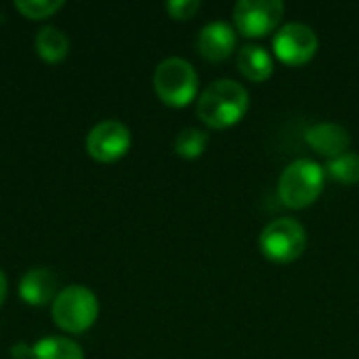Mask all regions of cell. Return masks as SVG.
Listing matches in <instances>:
<instances>
[{
    "label": "cell",
    "mask_w": 359,
    "mask_h": 359,
    "mask_svg": "<svg viewBox=\"0 0 359 359\" xmlns=\"http://www.w3.org/2000/svg\"><path fill=\"white\" fill-rule=\"evenodd\" d=\"M208 145V133L202 130V128H183L177 139H175V151L177 156L185 158V160H196L204 154Z\"/></svg>",
    "instance_id": "obj_15"
},
{
    "label": "cell",
    "mask_w": 359,
    "mask_h": 359,
    "mask_svg": "<svg viewBox=\"0 0 359 359\" xmlns=\"http://www.w3.org/2000/svg\"><path fill=\"white\" fill-rule=\"evenodd\" d=\"M198 74L183 57H168L154 72V90L168 107H187L198 95Z\"/></svg>",
    "instance_id": "obj_3"
},
{
    "label": "cell",
    "mask_w": 359,
    "mask_h": 359,
    "mask_svg": "<svg viewBox=\"0 0 359 359\" xmlns=\"http://www.w3.org/2000/svg\"><path fill=\"white\" fill-rule=\"evenodd\" d=\"M320 40L313 27L305 23H286L273 38V53L286 65H305L318 53Z\"/></svg>",
    "instance_id": "obj_8"
},
{
    "label": "cell",
    "mask_w": 359,
    "mask_h": 359,
    "mask_svg": "<svg viewBox=\"0 0 359 359\" xmlns=\"http://www.w3.org/2000/svg\"><path fill=\"white\" fill-rule=\"evenodd\" d=\"M57 276L46 267L29 269L21 282H19V294L21 299L32 307H44L48 303H55L57 299Z\"/></svg>",
    "instance_id": "obj_11"
},
{
    "label": "cell",
    "mask_w": 359,
    "mask_h": 359,
    "mask_svg": "<svg viewBox=\"0 0 359 359\" xmlns=\"http://www.w3.org/2000/svg\"><path fill=\"white\" fill-rule=\"evenodd\" d=\"M63 6L61 0H17L15 8L27 19H46Z\"/></svg>",
    "instance_id": "obj_17"
},
{
    "label": "cell",
    "mask_w": 359,
    "mask_h": 359,
    "mask_svg": "<svg viewBox=\"0 0 359 359\" xmlns=\"http://www.w3.org/2000/svg\"><path fill=\"white\" fill-rule=\"evenodd\" d=\"M200 11V0H170L166 2V13L177 21H187Z\"/></svg>",
    "instance_id": "obj_18"
},
{
    "label": "cell",
    "mask_w": 359,
    "mask_h": 359,
    "mask_svg": "<svg viewBox=\"0 0 359 359\" xmlns=\"http://www.w3.org/2000/svg\"><path fill=\"white\" fill-rule=\"evenodd\" d=\"M133 143V135L126 124L118 120H103L95 124L86 137V151L93 160L101 164H111L122 160Z\"/></svg>",
    "instance_id": "obj_7"
},
{
    "label": "cell",
    "mask_w": 359,
    "mask_h": 359,
    "mask_svg": "<svg viewBox=\"0 0 359 359\" xmlns=\"http://www.w3.org/2000/svg\"><path fill=\"white\" fill-rule=\"evenodd\" d=\"M324 181H326L324 166H320L316 160L299 158L290 162L280 177L278 183L280 200L292 210H303L322 196Z\"/></svg>",
    "instance_id": "obj_2"
},
{
    "label": "cell",
    "mask_w": 359,
    "mask_h": 359,
    "mask_svg": "<svg viewBox=\"0 0 359 359\" xmlns=\"http://www.w3.org/2000/svg\"><path fill=\"white\" fill-rule=\"evenodd\" d=\"M284 17L282 0H238L233 6L236 29L246 38L271 34Z\"/></svg>",
    "instance_id": "obj_6"
},
{
    "label": "cell",
    "mask_w": 359,
    "mask_h": 359,
    "mask_svg": "<svg viewBox=\"0 0 359 359\" xmlns=\"http://www.w3.org/2000/svg\"><path fill=\"white\" fill-rule=\"evenodd\" d=\"M248 103V90L240 82L221 78L208 84V88H204V93L198 99L196 111L206 126L223 130L238 124L246 116Z\"/></svg>",
    "instance_id": "obj_1"
},
{
    "label": "cell",
    "mask_w": 359,
    "mask_h": 359,
    "mask_svg": "<svg viewBox=\"0 0 359 359\" xmlns=\"http://www.w3.org/2000/svg\"><path fill=\"white\" fill-rule=\"evenodd\" d=\"M259 246L269 261L288 265L303 257L307 248V231L297 219L282 217L271 221L261 231Z\"/></svg>",
    "instance_id": "obj_5"
},
{
    "label": "cell",
    "mask_w": 359,
    "mask_h": 359,
    "mask_svg": "<svg viewBox=\"0 0 359 359\" xmlns=\"http://www.w3.org/2000/svg\"><path fill=\"white\" fill-rule=\"evenodd\" d=\"M29 359H84L82 347L65 337H48L34 345Z\"/></svg>",
    "instance_id": "obj_14"
},
{
    "label": "cell",
    "mask_w": 359,
    "mask_h": 359,
    "mask_svg": "<svg viewBox=\"0 0 359 359\" xmlns=\"http://www.w3.org/2000/svg\"><path fill=\"white\" fill-rule=\"evenodd\" d=\"M305 141L309 143V147L313 151H318L320 156H324L328 160H334V158L347 154L351 147L349 130L334 122H318V124L309 126L305 133Z\"/></svg>",
    "instance_id": "obj_10"
},
{
    "label": "cell",
    "mask_w": 359,
    "mask_h": 359,
    "mask_svg": "<svg viewBox=\"0 0 359 359\" xmlns=\"http://www.w3.org/2000/svg\"><path fill=\"white\" fill-rule=\"evenodd\" d=\"M236 46L238 32L221 19L206 23L198 34V50L206 61L221 63L236 50Z\"/></svg>",
    "instance_id": "obj_9"
},
{
    "label": "cell",
    "mask_w": 359,
    "mask_h": 359,
    "mask_svg": "<svg viewBox=\"0 0 359 359\" xmlns=\"http://www.w3.org/2000/svg\"><path fill=\"white\" fill-rule=\"evenodd\" d=\"M4 299H6V278L0 269V305L4 303Z\"/></svg>",
    "instance_id": "obj_19"
},
{
    "label": "cell",
    "mask_w": 359,
    "mask_h": 359,
    "mask_svg": "<svg viewBox=\"0 0 359 359\" xmlns=\"http://www.w3.org/2000/svg\"><path fill=\"white\" fill-rule=\"evenodd\" d=\"M238 69L250 82H265L271 78L276 63L267 48L259 44H246L238 53Z\"/></svg>",
    "instance_id": "obj_12"
},
{
    "label": "cell",
    "mask_w": 359,
    "mask_h": 359,
    "mask_svg": "<svg viewBox=\"0 0 359 359\" xmlns=\"http://www.w3.org/2000/svg\"><path fill=\"white\" fill-rule=\"evenodd\" d=\"M324 170L337 183L355 185V183H359V154L347 151V154H343V156H339L334 160H328Z\"/></svg>",
    "instance_id": "obj_16"
},
{
    "label": "cell",
    "mask_w": 359,
    "mask_h": 359,
    "mask_svg": "<svg viewBox=\"0 0 359 359\" xmlns=\"http://www.w3.org/2000/svg\"><path fill=\"white\" fill-rule=\"evenodd\" d=\"M99 316V301L93 290L86 286H67L63 288L53 303L55 324L69 334L86 332Z\"/></svg>",
    "instance_id": "obj_4"
},
{
    "label": "cell",
    "mask_w": 359,
    "mask_h": 359,
    "mask_svg": "<svg viewBox=\"0 0 359 359\" xmlns=\"http://www.w3.org/2000/svg\"><path fill=\"white\" fill-rule=\"evenodd\" d=\"M34 44H36V53L46 63H59L69 53V40H67V36L61 29L53 27V25L42 27L36 34V42Z\"/></svg>",
    "instance_id": "obj_13"
}]
</instances>
